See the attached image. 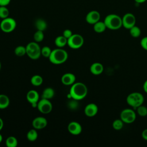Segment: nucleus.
<instances>
[{"label":"nucleus","instance_id":"nucleus-1","mask_svg":"<svg viewBox=\"0 0 147 147\" xmlns=\"http://www.w3.org/2000/svg\"><path fill=\"white\" fill-rule=\"evenodd\" d=\"M86 86L82 82L74 83L69 90V96L72 99L79 100L84 98L87 94Z\"/></svg>","mask_w":147,"mask_h":147},{"label":"nucleus","instance_id":"nucleus-2","mask_svg":"<svg viewBox=\"0 0 147 147\" xmlns=\"http://www.w3.org/2000/svg\"><path fill=\"white\" fill-rule=\"evenodd\" d=\"M103 21L106 28L110 30H118L122 26V18L115 14H108Z\"/></svg>","mask_w":147,"mask_h":147},{"label":"nucleus","instance_id":"nucleus-3","mask_svg":"<svg viewBox=\"0 0 147 147\" xmlns=\"http://www.w3.org/2000/svg\"><path fill=\"white\" fill-rule=\"evenodd\" d=\"M68 59L67 52L61 48L55 49L49 57V61L54 64H61L67 61Z\"/></svg>","mask_w":147,"mask_h":147},{"label":"nucleus","instance_id":"nucleus-4","mask_svg":"<svg viewBox=\"0 0 147 147\" xmlns=\"http://www.w3.org/2000/svg\"><path fill=\"white\" fill-rule=\"evenodd\" d=\"M144 101V97L142 94L138 92L130 93L126 98L127 103L136 109L138 106L142 105Z\"/></svg>","mask_w":147,"mask_h":147},{"label":"nucleus","instance_id":"nucleus-5","mask_svg":"<svg viewBox=\"0 0 147 147\" xmlns=\"http://www.w3.org/2000/svg\"><path fill=\"white\" fill-rule=\"evenodd\" d=\"M41 48L37 42H30L26 46V55L32 60L38 59L41 55Z\"/></svg>","mask_w":147,"mask_h":147},{"label":"nucleus","instance_id":"nucleus-6","mask_svg":"<svg viewBox=\"0 0 147 147\" xmlns=\"http://www.w3.org/2000/svg\"><path fill=\"white\" fill-rule=\"evenodd\" d=\"M17 23L14 19L10 17H7L2 19L0 24V28L5 33H10L16 28Z\"/></svg>","mask_w":147,"mask_h":147},{"label":"nucleus","instance_id":"nucleus-7","mask_svg":"<svg viewBox=\"0 0 147 147\" xmlns=\"http://www.w3.org/2000/svg\"><path fill=\"white\" fill-rule=\"evenodd\" d=\"M84 44L83 37L79 34H73L67 39V45L72 49H79Z\"/></svg>","mask_w":147,"mask_h":147},{"label":"nucleus","instance_id":"nucleus-8","mask_svg":"<svg viewBox=\"0 0 147 147\" xmlns=\"http://www.w3.org/2000/svg\"><path fill=\"white\" fill-rule=\"evenodd\" d=\"M120 118L124 123H131L136 120V115L133 110L125 109L121 112Z\"/></svg>","mask_w":147,"mask_h":147},{"label":"nucleus","instance_id":"nucleus-9","mask_svg":"<svg viewBox=\"0 0 147 147\" xmlns=\"http://www.w3.org/2000/svg\"><path fill=\"white\" fill-rule=\"evenodd\" d=\"M37 108L42 114L49 113L52 110V105L49 99L42 98L37 103Z\"/></svg>","mask_w":147,"mask_h":147},{"label":"nucleus","instance_id":"nucleus-10","mask_svg":"<svg viewBox=\"0 0 147 147\" xmlns=\"http://www.w3.org/2000/svg\"><path fill=\"white\" fill-rule=\"evenodd\" d=\"M122 26L127 29H129L133 26L136 25V19L133 14L127 13L124 14L122 17Z\"/></svg>","mask_w":147,"mask_h":147},{"label":"nucleus","instance_id":"nucleus-11","mask_svg":"<svg viewBox=\"0 0 147 147\" xmlns=\"http://www.w3.org/2000/svg\"><path fill=\"white\" fill-rule=\"evenodd\" d=\"M26 99L33 107H37L39 101V94L36 90H31L26 94Z\"/></svg>","mask_w":147,"mask_h":147},{"label":"nucleus","instance_id":"nucleus-12","mask_svg":"<svg viewBox=\"0 0 147 147\" xmlns=\"http://www.w3.org/2000/svg\"><path fill=\"white\" fill-rule=\"evenodd\" d=\"M100 14L96 10H91L89 11L86 16V21L89 24L94 25L100 20Z\"/></svg>","mask_w":147,"mask_h":147},{"label":"nucleus","instance_id":"nucleus-13","mask_svg":"<svg viewBox=\"0 0 147 147\" xmlns=\"http://www.w3.org/2000/svg\"><path fill=\"white\" fill-rule=\"evenodd\" d=\"M47 120L43 117H37L32 121V126L35 129H42L47 125Z\"/></svg>","mask_w":147,"mask_h":147},{"label":"nucleus","instance_id":"nucleus-14","mask_svg":"<svg viewBox=\"0 0 147 147\" xmlns=\"http://www.w3.org/2000/svg\"><path fill=\"white\" fill-rule=\"evenodd\" d=\"M68 130L71 134L76 136L81 133L82 131V127L79 123L75 121H72L68 124Z\"/></svg>","mask_w":147,"mask_h":147},{"label":"nucleus","instance_id":"nucleus-15","mask_svg":"<svg viewBox=\"0 0 147 147\" xmlns=\"http://www.w3.org/2000/svg\"><path fill=\"white\" fill-rule=\"evenodd\" d=\"M98 111V107L95 103H89L84 108L85 115L88 117H92L96 115Z\"/></svg>","mask_w":147,"mask_h":147},{"label":"nucleus","instance_id":"nucleus-16","mask_svg":"<svg viewBox=\"0 0 147 147\" xmlns=\"http://www.w3.org/2000/svg\"><path fill=\"white\" fill-rule=\"evenodd\" d=\"M75 75L72 73L64 74L61 78V81L62 83L66 86L72 85L75 83Z\"/></svg>","mask_w":147,"mask_h":147},{"label":"nucleus","instance_id":"nucleus-17","mask_svg":"<svg viewBox=\"0 0 147 147\" xmlns=\"http://www.w3.org/2000/svg\"><path fill=\"white\" fill-rule=\"evenodd\" d=\"M103 66L100 63H94L91 64L90 68L91 74L95 75H99L103 71Z\"/></svg>","mask_w":147,"mask_h":147},{"label":"nucleus","instance_id":"nucleus-18","mask_svg":"<svg viewBox=\"0 0 147 147\" xmlns=\"http://www.w3.org/2000/svg\"><path fill=\"white\" fill-rule=\"evenodd\" d=\"M55 95V91L51 87H47L45 88L42 93V98L50 99H52Z\"/></svg>","mask_w":147,"mask_h":147},{"label":"nucleus","instance_id":"nucleus-19","mask_svg":"<svg viewBox=\"0 0 147 147\" xmlns=\"http://www.w3.org/2000/svg\"><path fill=\"white\" fill-rule=\"evenodd\" d=\"M10 103L9 97L5 94H0V109L7 108Z\"/></svg>","mask_w":147,"mask_h":147},{"label":"nucleus","instance_id":"nucleus-20","mask_svg":"<svg viewBox=\"0 0 147 147\" xmlns=\"http://www.w3.org/2000/svg\"><path fill=\"white\" fill-rule=\"evenodd\" d=\"M106 28H107L104 21H99L94 24V30L95 32L98 33L103 32Z\"/></svg>","mask_w":147,"mask_h":147},{"label":"nucleus","instance_id":"nucleus-21","mask_svg":"<svg viewBox=\"0 0 147 147\" xmlns=\"http://www.w3.org/2000/svg\"><path fill=\"white\" fill-rule=\"evenodd\" d=\"M55 45L59 48H63L67 44V38L63 36H57L55 40Z\"/></svg>","mask_w":147,"mask_h":147},{"label":"nucleus","instance_id":"nucleus-22","mask_svg":"<svg viewBox=\"0 0 147 147\" xmlns=\"http://www.w3.org/2000/svg\"><path fill=\"white\" fill-rule=\"evenodd\" d=\"M35 26L37 30L44 32L47 28V24L43 19L39 18L36 21Z\"/></svg>","mask_w":147,"mask_h":147},{"label":"nucleus","instance_id":"nucleus-23","mask_svg":"<svg viewBox=\"0 0 147 147\" xmlns=\"http://www.w3.org/2000/svg\"><path fill=\"white\" fill-rule=\"evenodd\" d=\"M30 82L34 86H39L42 83L43 79L41 76L38 75H35L32 77Z\"/></svg>","mask_w":147,"mask_h":147},{"label":"nucleus","instance_id":"nucleus-24","mask_svg":"<svg viewBox=\"0 0 147 147\" xmlns=\"http://www.w3.org/2000/svg\"><path fill=\"white\" fill-rule=\"evenodd\" d=\"M18 145V141L14 136H10L6 140V145L7 147H16Z\"/></svg>","mask_w":147,"mask_h":147},{"label":"nucleus","instance_id":"nucleus-25","mask_svg":"<svg viewBox=\"0 0 147 147\" xmlns=\"http://www.w3.org/2000/svg\"><path fill=\"white\" fill-rule=\"evenodd\" d=\"M130 34L131 37L134 38L138 37L141 34V29L140 28L137 26H133L130 29H129Z\"/></svg>","mask_w":147,"mask_h":147},{"label":"nucleus","instance_id":"nucleus-26","mask_svg":"<svg viewBox=\"0 0 147 147\" xmlns=\"http://www.w3.org/2000/svg\"><path fill=\"white\" fill-rule=\"evenodd\" d=\"M14 53L16 56L21 57L24 56L25 54H26V47L22 45H19L17 47L14 49Z\"/></svg>","mask_w":147,"mask_h":147},{"label":"nucleus","instance_id":"nucleus-27","mask_svg":"<svg viewBox=\"0 0 147 147\" xmlns=\"http://www.w3.org/2000/svg\"><path fill=\"white\" fill-rule=\"evenodd\" d=\"M26 137H27V138L29 141H34L36 140V139L37 138L38 134H37V132L36 130V129H34V128L33 129L30 130L28 132Z\"/></svg>","mask_w":147,"mask_h":147},{"label":"nucleus","instance_id":"nucleus-28","mask_svg":"<svg viewBox=\"0 0 147 147\" xmlns=\"http://www.w3.org/2000/svg\"><path fill=\"white\" fill-rule=\"evenodd\" d=\"M33 38H34V40L36 42H41L43 40L44 38V34L43 31L37 30L34 33V36H33Z\"/></svg>","mask_w":147,"mask_h":147},{"label":"nucleus","instance_id":"nucleus-29","mask_svg":"<svg viewBox=\"0 0 147 147\" xmlns=\"http://www.w3.org/2000/svg\"><path fill=\"white\" fill-rule=\"evenodd\" d=\"M112 125L114 130H119L122 129L123 126V122L121 119H117L113 121Z\"/></svg>","mask_w":147,"mask_h":147},{"label":"nucleus","instance_id":"nucleus-30","mask_svg":"<svg viewBox=\"0 0 147 147\" xmlns=\"http://www.w3.org/2000/svg\"><path fill=\"white\" fill-rule=\"evenodd\" d=\"M9 9L6 6H1L0 7V18L2 19L6 18L9 17Z\"/></svg>","mask_w":147,"mask_h":147},{"label":"nucleus","instance_id":"nucleus-31","mask_svg":"<svg viewBox=\"0 0 147 147\" xmlns=\"http://www.w3.org/2000/svg\"><path fill=\"white\" fill-rule=\"evenodd\" d=\"M137 112L138 114L141 117H145L147 115V107L145 106L141 105L137 109Z\"/></svg>","mask_w":147,"mask_h":147},{"label":"nucleus","instance_id":"nucleus-32","mask_svg":"<svg viewBox=\"0 0 147 147\" xmlns=\"http://www.w3.org/2000/svg\"><path fill=\"white\" fill-rule=\"evenodd\" d=\"M41 55H42L44 57L49 58V57L50 56L52 53V50L49 47L45 46L41 48Z\"/></svg>","mask_w":147,"mask_h":147},{"label":"nucleus","instance_id":"nucleus-33","mask_svg":"<svg viewBox=\"0 0 147 147\" xmlns=\"http://www.w3.org/2000/svg\"><path fill=\"white\" fill-rule=\"evenodd\" d=\"M79 106L78 100L72 99V100H69L68 103V107L71 110H76Z\"/></svg>","mask_w":147,"mask_h":147},{"label":"nucleus","instance_id":"nucleus-34","mask_svg":"<svg viewBox=\"0 0 147 147\" xmlns=\"http://www.w3.org/2000/svg\"><path fill=\"white\" fill-rule=\"evenodd\" d=\"M140 44H141V47H142L144 49L147 51V36L143 37V38L141 40Z\"/></svg>","mask_w":147,"mask_h":147},{"label":"nucleus","instance_id":"nucleus-35","mask_svg":"<svg viewBox=\"0 0 147 147\" xmlns=\"http://www.w3.org/2000/svg\"><path fill=\"white\" fill-rule=\"evenodd\" d=\"M72 32L70 29H65L64 30L63 36H64L66 38H69L72 35Z\"/></svg>","mask_w":147,"mask_h":147},{"label":"nucleus","instance_id":"nucleus-36","mask_svg":"<svg viewBox=\"0 0 147 147\" xmlns=\"http://www.w3.org/2000/svg\"><path fill=\"white\" fill-rule=\"evenodd\" d=\"M11 0H0V5L1 6H6L9 4Z\"/></svg>","mask_w":147,"mask_h":147},{"label":"nucleus","instance_id":"nucleus-37","mask_svg":"<svg viewBox=\"0 0 147 147\" xmlns=\"http://www.w3.org/2000/svg\"><path fill=\"white\" fill-rule=\"evenodd\" d=\"M141 136L143 139L147 141V129H145L142 131Z\"/></svg>","mask_w":147,"mask_h":147},{"label":"nucleus","instance_id":"nucleus-38","mask_svg":"<svg viewBox=\"0 0 147 147\" xmlns=\"http://www.w3.org/2000/svg\"><path fill=\"white\" fill-rule=\"evenodd\" d=\"M143 89H144V91L146 93H147V80L144 82L143 84Z\"/></svg>","mask_w":147,"mask_h":147},{"label":"nucleus","instance_id":"nucleus-39","mask_svg":"<svg viewBox=\"0 0 147 147\" xmlns=\"http://www.w3.org/2000/svg\"><path fill=\"white\" fill-rule=\"evenodd\" d=\"M147 0H134V1L138 4H141V3H143L144 2H145Z\"/></svg>","mask_w":147,"mask_h":147},{"label":"nucleus","instance_id":"nucleus-40","mask_svg":"<svg viewBox=\"0 0 147 147\" xmlns=\"http://www.w3.org/2000/svg\"><path fill=\"white\" fill-rule=\"evenodd\" d=\"M3 127V121L1 118H0V131L2 129Z\"/></svg>","mask_w":147,"mask_h":147},{"label":"nucleus","instance_id":"nucleus-41","mask_svg":"<svg viewBox=\"0 0 147 147\" xmlns=\"http://www.w3.org/2000/svg\"><path fill=\"white\" fill-rule=\"evenodd\" d=\"M2 139H3V137H2V134H0V143L2 142Z\"/></svg>","mask_w":147,"mask_h":147},{"label":"nucleus","instance_id":"nucleus-42","mask_svg":"<svg viewBox=\"0 0 147 147\" xmlns=\"http://www.w3.org/2000/svg\"><path fill=\"white\" fill-rule=\"evenodd\" d=\"M1 61H0V70H1Z\"/></svg>","mask_w":147,"mask_h":147},{"label":"nucleus","instance_id":"nucleus-43","mask_svg":"<svg viewBox=\"0 0 147 147\" xmlns=\"http://www.w3.org/2000/svg\"><path fill=\"white\" fill-rule=\"evenodd\" d=\"M1 5H0V7H1Z\"/></svg>","mask_w":147,"mask_h":147}]
</instances>
